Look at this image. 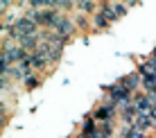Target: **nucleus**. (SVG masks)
Masks as SVG:
<instances>
[{
    "label": "nucleus",
    "instance_id": "nucleus-2",
    "mask_svg": "<svg viewBox=\"0 0 156 138\" xmlns=\"http://www.w3.org/2000/svg\"><path fill=\"white\" fill-rule=\"evenodd\" d=\"M118 82H120L131 95H136L138 88H143V79H140V75H138V70L136 73H129V75H125L122 79H118Z\"/></svg>",
    "mask_w": 156,
    "mask_h": 138
},
{
    "label": "nucleus",
    "instance_id": "nucleus-4",
    "mask_svg": "<svg viewBox=\"0 0 156 138\" xmlns=\"http://www.w3.org/2000/svg\"><path fill=\"white\" fill-rule=\"evenodd\" d=\"M93 32H104L106 27H109L111 23H113V20L109 18V14L104 12V7H102V2H100V9H98V14L93 16Z\"/></svg>",
    "mask_w": 156,
    "mask_h": 138
},
{
    "label": "nucleus",
    "instance_id": "nucleus-6",
    "mask_svg": "<svg viewBox=\"0 0 156 138\" xmlns=\"http://www.w3.org/2000/svg\"><path fill=\"white\" fill-rule=\"evenodd\" d=\"M77 30H90V23H88V18H86V16H79L77 18Z\"/></svg>",
    "mask_w": 156,
    "mask_h": 138
},
{
    "label": "nucleus",
    "instance_id": "nucleus-5",
    "mask_svg": "<svg viewBox=\"0 0 156 138\" xmlns=\"http://www.w3.org/2000/svg\"><path fill=\"white\" fill-rule=\"evenodd\" d=\"M98 9H100V2H77V12H82L84 16L86 14H98Z\"/></svg>",
    "mask_w": 156,
    "mask_h": 138
},
{
    "label": "nucleus",
    "instance_id": "nucleus-3",
    "mask_svg": "<svg viewBox=\"0 0 156 138\" xmlns=\"http://www.w3.org/2000/svg\"><path fill=\"white\" fill-rule=\"evenodd\" d=\"M102 7H104V12L109 14V18L115 20L118 18H122V16L127 14V7H125V2H102Z\"/></svg>",
    "mask_w": 156,
    "mask_h": 138
},
{
    "label": "nucleus",
    "instance_id": "nucleus-1",
    "mask_svg": "<svg viewBox=\"0 0 156 138\" xmlns=\"http://www.w3.org/2000/svg\"><path fill=\"white\" fill-rule=\"evenodd\" d=\"M52 30H55L59 36H63V39L68 41V39H73V36L77 34V23H73V18L68 14H61L57 18V23H55V27H52Z\"/></svg>",
    "mask_w": 156,
    "mask_h": 138
}]
</instances>
